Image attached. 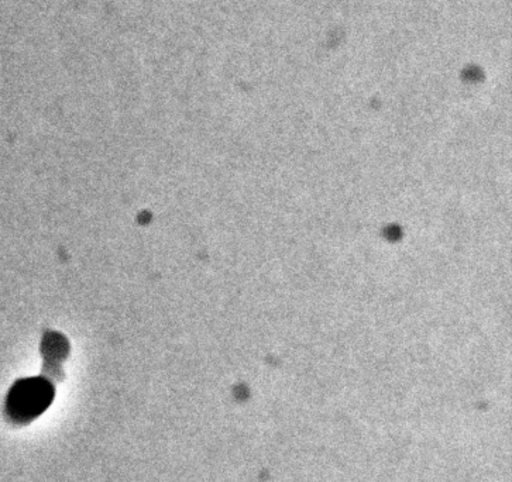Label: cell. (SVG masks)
Masks as SVG:
<instances>
[{"label":"cell","mask_w":512,"mask_h":482,"mask_svg":"<svg viewBox=\"0 0 512 482\" xmlns=\"http://www.w3.org/2000/svg\"><path fill=\"white\" fill-rule=\"evenodd\" d=\"M53 397V387L43 378L19 381L6 398V416L15 425H27L46 411Z\"/></svg>","instance_id":"6da1fadb"}]
</instances>
